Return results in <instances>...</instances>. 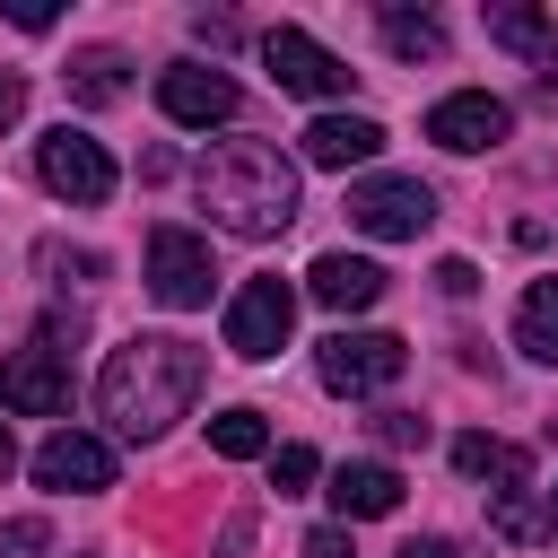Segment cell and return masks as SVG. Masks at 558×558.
Listing matches in <instances>:
<instances>
[{"instance_id":"cell-20","label":"cell","mask_w":558,"mask_h":558,"mask_svg":"<svg viewBox=\"0 0 558 558\" xmlns=\"http://www.w3.org/2000/svg\"><path fill=\"white\" fill-rule=\"evenodd\" d=\"M384 44H392L401 61H436V52H445V26H436L427 9H418V17H410V9H384Z\"/></svg>"},{"instance_id":"cell-10","label":"cell","mask_w":558,"mask_h":558,"mask_svg":"<svg viewBox=\"0 0 558 558\" xmlns=\"http://www.w3.org/2000/svg\"><path fill=\"white\" fill-rule=\"evenodd\" d=\"M35 488H52V497H87V488H113V453L96 445V436H44L35 445Z\"/></svg>"},{"instance_id":"cell-13","label":"cell","mask_w":558,"mask_h":558,"mask_svg":"<svg viewBox=\"0 0 558 558\" xmlns=\"http://www.w3.org/2000/svg\"><path fill=\"white\" fill-rule=\"evenodd\" d=\"M305 288H314L331 314H357V305H375V296H384V270H375L366 253H314Z\"/></svg>"},{"instance_id":"cell-9","label":"cell","mask_w":558,"mask_h":558,"mask_svg":"<svg viewBox=\"0 0 558 558\" xmlns=\"http://www.w3.org/2000/svg\"><path fill=\"white\" fill-rule=\"evenodd\" d=\"M157 105H166V122H183V131H209V122H235V78L227 70H201V61H174L166 78H157Z\"/></svg>"},{"instance_id":"cell-30","label":"cell","mask_w":558,"mask_h":558,"mask_svg":"<svg viewBox=\"0 0 558 558\" xmlns=\"http://www.w3.org/2000/svg\"><path fill=\"white\" fill-rule=\"evenodd\" d=\"M9 462H17V445H9V427H0V480H9Z\"/></svg>"},{"instance_id":"cell-25","label":"cell","mask_w":558,"mask_h":558,"mask_svg":"<svg viewBox=\"0 0 558 558\" xmlns=\"http://www.w3.org/2000/svg\"><path fill=\"white\" fill-rule=\"evenodd\" d=\"M497 532H506V541H532V532H541V514L523 506V488H514V497H497Z\"/></svg>"},{"instance_id":"cell-28","label":"cell","mask_w":558,"mask_h":558,"mask_svg":"<svg viewBox=\"0 0 558 558\" xmlns=\"http://www.w3.org/2000/svg\"><path fill=\"white\" fill-rule=\"evenodd\" d=\"M17 113H26V78H0V131H9Z\"/></svg>"},{"instance_id":"cell-7","label":"cell","mask_w":558,"mask_h":558,"mask_svg":"<svg viewBox=\"0 0 558 558\" xmlns=\"http://www.w3.org/2000/svg\"><path fill=\"white\" fill-rule=\"evenodd\" d=\"M262 61H270V78H279L288 96H349V78H357V70H349L340 52H323L305 26H270V35H262Z\"/></svg>"},{"instance_id":"cell-23","label":"cell","mask_w":558,"mask_h":558,"mask_svg":"<svg viewBox=\"0 0 558 558\" xmlns=\"http://www.w3.org/2000/svg\"><path fill=\"white\" fill-rule=\"evenodd\" d=\"M44 514H17V523H0V558H44Z\"/></svg>"},{"instance_id":"cell-8","label":"cell","mask_w":558,"mask_h":558,"mask_svg":"<svg viewBox=\"0 0 558 558\" xmlns=\"http://www.w3.org/2000/svg\"><path fill=\"white\" fill-rule=\"evenodd\" d=\"M209 279H218V270H209V244H201L192 227H157V235H148V296H157V305H174V314H183V305H209Z\"/></svg>"},{"instance_id":"cell-26","label":"cell","mask_w":558,"mask_h":558,"mask_svg":"<svg viewBox=\"0 0 558 558\" xmlns=\"http://www.w3.org/2000/svg\"><path fill=\"white\" fill-rule=\"evenodd\" d=\"M436 288H445V296H471L480 270H471V262H436Z\"/></svg>"},{"instance_id":"cell-6","label":"cell","mask_w":558,"mask_h":558,"mask_svg":"<svg viewBox=\"0 0 558 558\" xmlns=\"http://www.w3.org/2000/svg\"><path fill=\"white\" fill-rule=\"evenodd\" d=\"M296 331V288L288 279H244L235 305H227V349L235 357H279Z\"/></svg>"},{"instance_id":"cell-1","label":"cell","mask_w":558,"mask_h":558,"mask_svg":"<svg viewBox=\"0 0 558 558\" xmlns=\"http://www.w3.org/2000/svg\"><path fill=\"white\" fill-rule=\"evenodd\" d=\"M192 392H201V349H192V340H166V331L122 340V349L105 357V375H96V410H105L113 436H131V445L166 436V427L192 410Z\"/></svg>"},{"instance_id":"cell-22","label":"cell","mask_w":558,"mask_h":558,"mask_svg":"<svg viewBox=\"0 0 558 558\" xmlns=\"http://www.w3.org/2000/svg\"><path fill=\"white\" fill-rule=\"evenodd\" d=\"M305 480H314V445H279V453H270V488H279V497H296Z\"/></svg>"},{"instance_id":"cell-31","label":"cell","mask_w":558,"mask_h":558,"mask_svg":"<svg viewBox=\"0 0 558 558\" xmlns=\"http://www.w3.org/2000/svg\"><path fill=\"white\" fill-rule=\"evenodd\" d=\"M549 532H558V497H549Z\"/></svg>"},{"instance_id":"cell-29","label":"cell","mask_w":558,"mask_h":558,"mask_svg":"<svg viewBox=\"0 0 558 558\" xmlns=\"http://www.w3.org/2000/svg\"><path fill=\"white\" fill-rule=\"evenodd\" d=\"M401 558H471V549H462V541H410Z\"/></svg>"},{"instance_id":"cell-3","label":"cell","mask_w":558,"mask_h":558,"mask_svg":"<svg viewBox=\"0 0 558 558\" xmlns=\"http://www.w3.org/2000/svg\"><path fill=\"white\" fill-rule=\"evenodd\" d=\"M35 174H44V192L70 201V209H105V201H113V157H105L87 131H70V122L35 140Z\"/></svg>"},{"instance_id":"cell-5","label":"cell","mask_w":558,"mask_h":558,"mask_svg":"<svg viewBox=\"0 0 558 558\" xmlns=\"http://www.w3.org/2000/svg\"><path fill=\"white\" fill-rule=\"evenodd\" d=\"M427 218H436V192L418 174H366V183H349V227L357 235L401 244V235H427Z\"/></svg>"},{"instance_id":"cell-16","label":"cell","mask_w":558,"mask_h":558,"mask_svg":"<svg viewBox=\"0 0 558 558\" xmlns=\"http://www.w3.org/2000/svg\"><path fill=\"white\" fill-rule=\"evenodd\" d=\"M453 471H462V480H497V497H514V488L532 480L523 445H497V436H453Z\"/></svg>"},{"instance_id":"cell-11","label":"cell","mask_w":558,"mask_h":558,"mask_svg":"<svg viewBox=\"0 0 558 558\" xmlns=\"http://www.w3.org/2000/svg\"><path fill=\"white\" fill-rule=\"evenodd\" d=\"M427 140H436V148H453V157H471V148H497V140H506V105H497L488 87H462V96L427 105Z\"/></svg>"},{"instance_id":"cell-14","label":"cell","mask_w":558,"mask_h":558,"mask_svg":"<svg viewBox=\"0 0 558 558\" xmlns=\"http://www.w3.org/2000/svg\"><path fill=\"white\" fill-rule=\"evenodd\" d=\"M384 148V122H366V113H314L305 122V157L314 166H366Z\"/></svg>"},{"instance_id":"cell-12","label":"cell","mask_w":558,"mask_h":558,"mask_svg":"<svg viewBox=\"0 0 558 558\" xmlns=\"http://www.w3.org/2000/svg\"><path fill=\"white\" fill-rule=\"evenodd\" d=\"M61 401H70V375H61V357H52V349H17V357H0V410L52 418Z\"/></svg>"},{"instance_id":"cell-19","label":"cell","mask_w":558,"mask_h":558,"mask_svg":"<svg viewBox=\"0 0 558 558\" xmlns=\"http://www.w3.org/2000/svg\"><path fill=\"white\" fill-rule=\"evenodd\" d=\"M209 453H227V462H253V453H270V427H262V410H218V418H209Z\"/></svg>"},{"instance_id":"cell-24","label":"cell","mask_w":558,"mask_h":558,"mask_svg":"<svg viewBox=\"0 0 558 558\" xmlns=\"http://www.w3.org/2000/svg\"><path fill=\"white\" fill-rule=\"evenodd\" d=\"M375 436H384V445H427V418H418V410H384Z\"/></svg>"},{"instance_id":"cell-18","label":"cell","mask_w":558,"mask_h":558,"mask_svg":"<svg viewBox=\"0 0 558 558\" xmlns=\"http://www.w3.org/2000/svg\"><path fill=\"white\" fill-rule=\"evenodd\" d=\"M70 96H78V105H113V96H122V52H113V44H87V52L70 61Z\"/></svg>"},{"instance_id":"cell-17","label":"cell","mask_w":558,"mask_h":558,"mask_svg":"<svg viewBox=\"0 0 558 558\" xmlns=\"http://www.w3.org/2000/svg\"><path fill=\"white\" fill-rule=\"evenodd\" d=\"M514 349L523 357H558V279H532L514 305Z\"/></svg>"},{"instance_id":"cell-2","label":"cell","mask_w":558,"mask_h":558,"mask_svg":"<svg viewBox=\"0 0 558 558\" xmlns=\"http://www.w3.org/2000/svg\"><path fill=\"white\" fill-rule=\"evenodd\" d=\"M192 183H201V209L227 235H279L296 218V166L270 140H218Z\"/></svg>"},{"instance_id":"cell-4","label":"cell","mask_w":558,"mask_h":558,"mask_svg":"<svg viewBox=\"0 0 558 558\" xmlns=\"http://www.w3.org/2000/svg\"><path fill=\"white\" fill-rule=\"evenodd\" d=\"M401 366H410V349H401L392 331H331V340L314 349V375H323L331 392H349V401L401 384Z\"/></svg>"},{"instance_id":"cell-15","label":"cell","mask_w":558,"mask_h":558,"mask_svg":"<svg viewBox=\"0 0 558 558\" xmlns=\"http://www.w3.org/2000/svg\"><path fill=\"white\" fill-rule=\"evenodd\" d=\"M331 506L357 514V523H375V514L401 506V471H392V462H340V471H331Z\"/></svg>"},{"instance_id":"cell-27","label":"cell","mask_w":558,"mask_h":558,"mask_svg":"<svg viewBox=\"0 0 558 558\" xmlns=\"http://www.w3.org/2000/svg\"><path fill=\"white\" fill-rule=\"evenodd\" d=\"M305 558H357V549H349V532L323 523V532H305Z\"/></svg>"},{"instance_id":"cell-21","label":"cell","mask_w":558,"mask_h":558,"mask_svg":"<svg viewBox=\"0 0 558 558\" xmlns=\"http://www.w3.org/2000/svg\"><path fill=\"white\" fill-rule=\"evenodd\" d=\"M488 35L514 44V52H549V17L541 9H488Z\"/></svg>"}]
</instances>
